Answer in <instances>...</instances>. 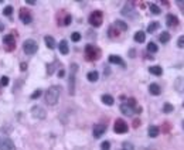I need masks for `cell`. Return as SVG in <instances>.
<instances>
[{
  "mask_svg": "<svg viewBox=\"0 0 184 150\" xmlns=\"http://www.w3.org/2000/svg\"><path fill=\"white\" fill-rule=\"evenodd\" d=\"M60 95H61V88L58 85H52V86H50V88L47 89L46 102L48 105H55V103L58 102V99H60Z\"/></svg>",
  "mask_w": 184,
  "mask_h": 150,
  "instance_id": "1",
  "label": "cell"
},
{
  "mask_svg": "<svg viewBox=\"0 0 184 150\" xmlns=\"http://www.w3.org/2000/svg\"><path fill=\"white\" fill-rule=\"evenodd\" d=\"M78 71V65L77 64H71L69 65V77H68V91L69 95L75 94V75Z\"/></svg>",
  "mask_w": 184,
  "mask_h": 150,
  "instance_id": "2",
  "label": "cell"
},
{
  "mask_svg": "<svg viewBox=\"0 0 184 150\" xmlns=\"http://www.w3.org/2000/svg\"><path fill=\"white\" fill-rule=\"evenodd\" d=\"M99 57H101V50L99 48L94 47L91 44H88L85 47V58L88 61H97Z\"/></svg>",
  "mask_w": 184,
  "mask_h": 150,
  "instance_id": "3",
  "label": "cell"
},
{
  "mask_svg": "<svg viewBox=\"0 0 184 150\" xmlns=\"http://www.w3.org/2000/svg\"><path fill=\"white\" fill-rule=\"evenodd\" d=\"M103 21V14H102L101 10H95L92 11L91 16H89V24L94 26V27H99Z\"/></svg>",
  "mask_w": 184,
  "mask_h": 150,
  "instance_id": "4",
  "label": "cell"
},
{
  "mask_svg": "<svg viewBox=\"0 0 184 150\" xmlns=\"http://www.w3.org/2000/svg\"><path fill=\"white\" fill-rule=\"evenodd\" d=\"M23 50L27 55H33V54H36L37 50H38V44H37L34 40H26V41L23 42Z\"/></svg>",
  "mask_w": 184,
  "mask_h": 150,
  "instance_id": "5",
  "label": "cell"
},
{
  "mask_svg": "<svg viewBox=\"0 0 184 150\" xmlns=\"http://www.w3.org/2000/svg\"><path fill=\"white\" fill-rule=\"evenodd\" d=\"M129 129L128 123L125 122L123 119H116L115 120V125H113V130H115V133H118V135H123V133H126Z\"/></svg>",
  "mask_w": 184,
  "mask_h": 150,
  "instance_id": "6",
  "label": "cell"
},
{
  "mask_svg": "<svg viewBox=\"0 0 184 150\" xmlns=\"http://www.w3.org/2000/svg\"><path fill=\"white\" fill-rule=\"evenodd\" d=\"M3 45H5L6 51H13L14 48H16V38L11 36V34H7L3 37Z\"/></svg>",
  "mask_w": 184,
  "mask_h": 150,
  "instance_id": "7",
  "label": "cell"
},
{
  "mask_svg": "<svg viewBox=\"0 0 184 150\" xmlns=\"http://www.w3.org/2000/svg\"><path fill=\"white\" fill-rule=\"evenodd\" d=\"M0 150H16V146L9 137L0 136Z\"/></svg>",
  "mask_w": 184,
  "mask_h": 150,
  "instance_id": "8",
  "label": "cell"
},
{
  "mask_svg": "<svg viewBox=\"0 0 184 150\" xmlns=\"http://www.w3.org/2000/svg\"><path fill=\"white\" fill-rule=\"evenodd\" d=\"M31 115L34 117H37V119H44L47 113L40 105H36V106H33V109H31Z\"/></svg>",
  "mask_w": 184,
  "mask_h": 150,
  "instance_id": "9",
  "label": "cell"
},
{
  "mask_svg": "<svg viewBox=\"0 0 184 150\" xmlns=\"http://www.w3.org/2000/svg\"><path fill=\"white\" fill-rule=\"evenodd\" d=\"M20 20L23 21V24H30L31 23V20H33V17L26 9H21L20 10Z\"/></svg>",
  "mask_w": 184,
  "mask_h": 150,
  "instance_id": "10",
  "label": "cell"
},
{
  "mask_svg": "<svg viewBox=\"0 0 184 150\" xmlns=\"http://www.w3.org/2000/svg\"><path fill=\"white\" fill-rule=\"evenodd\" d=\"M106 132V126L105 125H95V127H94V136L97 137V139H99L101 136H103Z\"/></svg>",
  "mask_w": 184,
  "mask_h": 150,
  "instance_id": "11",
  "label": "cell"
},
{
  "mask_svg": "<svg viewBox=\"0 0 184 150\" xmlns=\"http://www.w3.org/2000/svg\"><path fill=\"white\" fill-rule=\"evenodd\" d=\"M120 112L123 115H126V116H132L135 113V108H132L129 103H122L120 105Z\"/></svg>",
  "mask_w": 184,
  "mask_h": 150,
  "instance_id": "12",
  "label": "cell"
},
{
  "mask_svg": "<svg viewBox=\"0 0 184 150\" xmlns=\"http://www.w3.org/2000/svg\"><path fill=\"white\" fill-rule=\"evenodd\" d=\"M166 24H167L169 27H176V26H179V19H177V16H174V14H167V17H166Z\"/></svg>",
  "mask_w": 184,
  "mask_h": 150,
  "instance_id": "13",
  "label": "cell"
},
{
  "mask_svg": "<svg viewBox=\"0 0 184 150\" xmlns=\"http://www.w3.org/2000/svg\"><path fill=\"white\" fill-rule=\"evenodd\" d=\"M122 14H123V16H128V17H133L135 16L133 5H132V3H126V6L122 9Z\"/></svg>",
  "mask_w": 184,
  "mask_h": 150,
  "instance_id": "14",
  "label": "cell"
},
{
  "mask_svg": "<svg viewBox=\"0 0 184 150\" xmlns=\"http://www.w3.org/2000/svg\"><path fill=\"white\" fill-rule=\"evenodd\" d=\"M174 88L177 92L184 94V78L183 77H180V78H177V80L174 81Z\"/></svg>",
  "mask_w": 184,
  "mask_h": 150,
  "instance_id": "15",
  "label": "cell"
},
{
  "mask_svg": "<svg viewBox=\"0 0 184 150\" xmlns=\"http://www.w3.org/2000/svg\"><path fill=\"white\" fill-rule=\"evenodd\" d=\"M109 62L110 64H118V65H122L123 68L126 67V64H125L123 60H122L119 55H109Z\"/></svg>",
  "mask_w": 184,
  "mask_h": 150,
  "instance_id": "16",
  "label": "cell"
},
{
  "mask_svg": "<svg viewBox=\"0 0 184 150\" xmlns=\"http://www.w3.org/2000/svg\"><path fill=\"white\" fill-rule=\"evenodd\" d=\"M149 92L152 95H154V96H159L161 92V88L157 84H150L149 85Z\"/></svg>",
  "mask_w": 184,
  "mask_h": 150,
  "instance_id": "17",
  "label": "cell"
},
{
  "mask_svg": "<svg viewBox=\"0 0 184 150\" xmlns=\"http://www.w3.org/2000/svg\"><path fill=\"white\" fill-rule=\"evenodd\" d=\"M113 27L118 30V31H126L128 30V24L122 21V20H116L115 24H113Z\"/></svg>",
  "mask_w": 184,
  "mask_h": 150,
  "instance_id": "18",
  "label": "cell"
},
{
  "mask_svg": "<svg viewBox=\"0 0 184 150\" xmlns=\"http://www.w3.org/2000/svg\"><path fill=\"white\" fill-rule=\"evenodd\" d=\"M58 48H60V52L62 54V55H67L69 52V47H68V42L65 41V40H62V41L60 42V45H58Z\"/></svg>",
  "mask_w": 184,
  "mask_h": 150,
  "instance_id": "19",
  "label": "cell"
},
{
  "mask_svg": "<svg viewBox=\"0 0 184 150\" xmlns=\"http://www.w3.org/2000/svg\"><path fill=\"white\" fill-rule=\"evenodd\" d=\"M102 102L105 103V105H108V106H110V105H113V102H115V99L112 98V95H108V94H105V95H102Z\"/></svg>",
  "mask_w": 184,
  "mask_h": 150,
  "instance_id": "20",
  "label": "cell"
},
{
  "mask_svg": "<svg viewBox=\"0 0 184 150\" xmlns=\"http://www.w3.org/2000/svg\"><path fill=\"white\" fill-rule=\"evenodd\" d=\"M149 72H150V74H153V75L160 77V75L163 74V70H161V67H159V65H153V67H150V68H149Z\"/></svg>",
  "mask_w": 184,
  "mask_h": 150,
  "instance_id": "21",
  "label": "cell"
},
{
  "mask_svg": "<svg viewBox=\"0 0 184 150\" xmlns=\"http://www.w3.org/2000/svg\"><path fill=\"white\" fill-rule=\"evenodd\" d=\"M87 78H88V81H91V82H97V81L99 80V74H98L97 71H91V72H88Z\"/></svg>",
  "mask_w": 184,
  "mask_h": 150,
  "instance_id": "22",
  "label": "cell"
},
{
  "mask_svg": "<svg viewBox=\"0 0 184 150\" xmlns=\"http://www.w3.org/2000/svg\"><path fill=\"white\" fill-rule=\"evenodd\" d=\"M135 41L136 42H144V40H146V34H144V31H138V33L135 34Z\"/></svg>",
  "mask_w": 184,
  "mask_h": 150,
  "instance_id": "23",
  "label": "cell"
},
{
  "mask_svg": "<svg viewBox=\"0 0 184 150\" xmlns=\"http://www.w3.org/2000/svg\"><path fill=\"white\" fill-rule=\"evenodd\" d=\"M44 41H46V45H47V47L51 48V50L55 47V40L51 37V36H46V37H44Z\"/></svg>",
  "mask_w": 184,
  "mask_h": 150,
  "instance_id": "24",
  "label": "cell"
},
{
  "mask_svg": "<svg viewBox=\"0 0 184 150\" xmlns=\"http://www.w3.org/2000/svg\"><path fill=\"white\" fill-rule=\"evenodd\" d=\"M159 127L157 126H150L149 127V129H147V135H149V136L150 137H156L157 135H159Z\"/></svg>",
  "mask_w": 184,
  "mask_h": 150,
  "instance_id": "25",
  "label": "cell"
},
{
  "mask_svg": "<svg viewBox=\"0 0 184 150\" xmlns=\"http://www.w3.org/2000/svg\"><path fill=\"white\" fill-rule=\"evenodd\" d=\"M159 40H160V42H163V44H166V42L170 41V34H169V31H163V33L160 34Z\"/></svg>",
  "mask_w": 184,
  "mask_h": 150,
  "instance_id": "26",
  "label": "cell"
},
{
  "mask_svg": "<svg viewBox=\"0 0 184 150\" xmlns=\"http://www.w3.org/2000/svg\"><path fill=\"white\" fill-rule=\"evenodd\" d=\"M159 27H160V24L157 23V21H152V23L149 24V27H147V33H154Z\"/></svg>",
  "mask_w": 184,
  "mask_h": 150,
  "instance_id": "27",
  "label": "cell"
},
{
  "mask_svg": "<svg viewBox=\"0 0 184 150\" xmlns=\"http://www.w3.org/2000/svg\"><path fill=\"white\" fill-rule=\"evenodd\" d=\"M119 33H120V31H118V30H116V28L113 27V26H110L109 30H108V36H109L110 38L118 37V36H119Z\"/></svg>",
  "mask_w": 184,
  "mask_h": 150,
  "instance_id": "28",
  "label": "cell"
},
{
  "mask_svg": "<svg viewBox=\"0 0 184 150\" xmlns=\"http://www.w3.org/2000/svg\"><path fill=\"white\" fill-rule=\"evenodd\" d=\"M173 109H174V108H173V105H171V103H169V102L163 105V112H164V113H171V112H173Z\"/></svg>",
  "mask_w": 184,
  "mask_h": 150,
  "instance_id": "29",
  "label": "cell"
},
{
  "mask_svg": "<svg viewBox=\"0 0 184 150\" xmlns=\"http://www.w3.org/2000/svg\"><path fill=\"white\" fill-rule=\"evenodd\" d=\"M150 11H152L153 14H160V13H161V9H160V7H159L157 5L152 3V5H150Z\"/></svg>",
  "mask_w": 184,
  "mask_h": 150,
  "instance_id": "30",
  "label": "cell"
},
{
  "mask_svg": "<svg viewBox=\"0 0 184 150\" xmlns=\"http://www.w3.org/2000/svg\"><path fill=\"white\" fill-rule=\"evenodd\" d=\"M157 50H159V47H157L154 42H149L147 44V51L149 52H157Z\"/></svg>",
  "mask_w": 184,
  "mask_h": 150,
  "instance_id": "31",
  "label": "cell"
},
{
  "mask_svg": "<svg viewBox=\"0 0 184 150\" xmlns=\"http://www.w3.org/2000/svg\"><path fill=\"white\" fill-rule=\"evenodd\" d=\"M120 150H135V146L130 143V142H123L122 145V149Z\"/></svg>",
  "mask_w": 184,
  "mask_h": 150,
  "instance_id": "32",
  "label": "cell"
},
{
  "mask_svg": "<svg viewBox=\"0 0 184 150\" xmlns=\"http://www.w3.org/2000/svg\"><path fill=\"white\" fill-rule=\"evenodd\" d=\"M55 67H58V62H57V61H55L52 65H47V74H48V75L52 74V72H54V68H55Z\"/></svg>",
  "mask_w": 184,
  "mask_h": 150,
  "instance_id": "33",
  "label": "cell"
},
{
  "mask_svg": "<svg viewBox=\"0 0 184 150\" xmlns=\"http://www.w3.org/2000/svg\"><path fill=\"white\" fill-rule=\"evenodd\" d=\"M3 14H5V16H11V14H13V7H11V6H6L5 10H3Z\"/></svg>",
  "mask_w": 184,
  "mask_h": 150,
  "instance_id": "34",
  "label": "cell"
},
{
  "mask_svg": "<svg viewBox=\"0 0 184 150\" xmlns=\"http://www.w3.org/2000/svg\"><path fill=\"white\" fill-rule=\"evenodd\" d=\"M71 40H72L74 42H78L79 40H81V34L79 33H72L71 34Z\"/></svg>",
  "mask_w": 184,
  "mask_h": 150,
  "instance_id": "35",
  "label": "cell"
},
{
  "mask_svg": "<svg viewBox=\"0 0 184 150\" xmlns=\"http://www.w3.org/2000/svg\"><path fill=\"white\" fill-rule=\"evenodd\" d=\"M9 77H2V80H0V85H3V86H7V85H9Z\"/></svg>",
  "mask_w": 184,
  "mask_h": 150,
  "instance_id": "36",
  "label": "cell"
},
{
  "mask_svg": "<svg viewBox=\"0 0 184 150\" xmlns=\"http://www.w3.org/2000/svg\"><path fill=\"white\" fill-rule=\"evenodd\" d=\"M41 89H37V91H34L31 94V99H37V98H40V95H41Z\"/></svg>",
  "mask_w": 184,
  "mask_h": 150,
  "instance_id": "37",
  "label": "cell"
},
{
  "mask_svg": "<svg viewBox=\"0 0 184 150\" xmlns=\"http://www.w3.org/2000/svg\"><path fill=\"white\" fill-rule=\"evenodd\" d=\"M101 149H102V150H109V149H110V143H109L108 140H105V142H103V143L101 145Z\"/></svg>",
  "mask_w": 184,
  "mask_h": 150,
  "instance_id": "38",
  "label": "cell"
},
{
  "mask_svg": "<svg viewBox=\"0 0 184 150\" xmlns=\"http://www.w3.org/2000/svg\"><path fill=\"white\" fill-rule=\"evenodd\" d=\"M177 45L180 48H184V36H180L179 40H177Z\"/></svg>",
  "mask_w": 184,
  "mask_h": 150,
  "instance_id": "39",
  "label": "cell"
},
{
  "mask_svg": "<svg viewBox=\"0 0 184 150\" xmlns=\"http://www.w3.org/2000/svg\"><path fill=\"white\" fill-rule=\"evenodd\" d=\"M71 20H72V19H71V16H69V14H67V16H65V19H64V23H62V24H64V26H69V24H71Z\"/></svg>",
  "mask_w": 184,
  "mask_h": 150,
  "instance_id": "40",
  "label": "cell"
},
{
  "mask_svg": "<svg viewBox=\"0 0 184 150\" xmlns=\"http://www.w3.org/2000/svg\"><path fill=\"white\" fill-rule=\"evenodd\" d=\"M177 5H179V9L183 11V14H184V2H177Z\"/></svg>",
  "mask_w": 184,
  "mask_h": 150,
  "instance_id": "41",
  "label": "cell"
},
{
  "mask_svg": "<svg viewBox=\"0 0 184 150\" xmlns=\"http://www.w3.org/2000/svg\"><path fill=\"white\" fill-rule=\"evenodd\" d=\"M163 127H164V129H163V132H164V133H167V132L170 130V125L167 126V123H164V125H163Z\"/></svg>",
  "mask_w": 184,
  "mask_h": 150,
  "instance_id": "42",
  "label": "cell"
},
{
  "mask_svg": "<svg viewBox=\"0 0 184 150\" xmlns=\"http://www.w3.org/2000/svg\"><path fill=\"white\" fill-rule=\"evenodd\" d=\"M58 77H60V78L65 77V71H64V70H60V71H58Z\"/></svg>",
  "mask_w": 184,
  "mask_h": 150,
  "instance_id": "43",
  "label": "cell"
},
{
  "mask_svg": "<svg viewBox=\"0 0 184 150\" xmlns=\"http://www.w3.org/2000/svg\"><path fill=\"white\" fill-rule=\"evenodd\" d=\"M36 0H27V5H36Z\"/></svg>",
  "mask_w": 184,
  "mask_h": 150,
  "instance_id": "44",
  "label": "cell"
},
{
  "mask_svg": "<svg viewBox=\"0 0 184 150\" xmlns=\"http://www.w3.org/2000/svg\"><path fill=\"white\" fill-rule=\"evenodd\" d=\"M129 55H130V57L135 55V51H133V50H132V51H129Z\"/></svg>",
  "mask_w": 184,
  "mask_h": 150,
  "instance_id": "45",
  "label": "cell"
},
{
  "mask_svg": "<svg viewBox=\"0 0 184 150\" xmlns=\"http://www.w3.org/2000/svg\"><path fill=\"white\" fill-rule=\"evenodd\" d=\"M183 129H184V120H183Z\"/></svg>",
  "mask_w": 184,
  "mask_h": 150,
  "instance_id": "46",
  "label": "cell"
},
{
  "mask_svg": "<svg viewBox=\"0 0 184 150\" xmlns=\"http://www.w3.org/2000/svg\"><path fill=\"white\" fill-rule=\"evenodd\" d=\"M183 106H184V102H183Z\"/></svg>",
  "mask_w": 184,
  "mask_h": 150,
  "instance_id": "47",
  "label": "cell"
}]
</instances>
